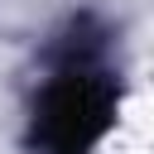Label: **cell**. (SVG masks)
I'll list each match as a JSON object with an SVG mask.
<instances>
[{
	"label": "cell",
	"mask_w": 154,
	"mask_h": 154,
	"mask_svg": "<svg viewBox=\"0 0 154 154\" xmlns=\"http://www.w3.org/2000/svg\"><path fill=\"white\" fill-rule=\"evenodd\" d=\"M101 125H106V87L96 82V72H87V67L63 72L48 87L43 111H38L43 140L58 154H77L101 135Z\"/></svg>",
	"instance_id": "obj_1"
}]
</instances>
